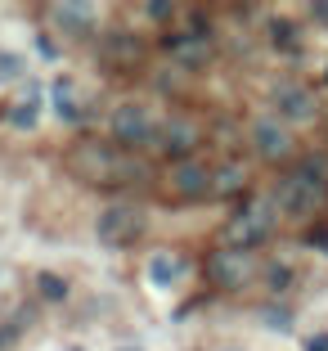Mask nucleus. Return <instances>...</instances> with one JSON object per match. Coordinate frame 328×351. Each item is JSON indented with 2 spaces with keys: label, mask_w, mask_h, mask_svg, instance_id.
I'll use <instances>...</instances> for the list:
<instances>
[{
  "label": "nucleus",
  "mask_w": 328,
  "mask_h": 351,
  "mask_svg": "<svg viewBox=\"0 0 328 351\" xmlns=\"http://www.w3.org/2000/svg\"><path fill=\"white\" fill-rule=\"evenodd\" d=\"M68 171L86 185H131V180H144V162L131 158L126 149L117 145H103V140H81L72 145L68 154Z\"/></svg>",
  "instance_id": "nucleus-1"
},
{
  "label": "nucleus",
  "mask_w": 328,
  "mask_h": 351,
  "mask_svg": "<svg viewBox=\"0 0 328 351\" xmlns=\"http://www.w3.org/2000/svg\"><path fill=\"white\" fill-rule=\"evenodd\" d=\"M279 212L292 221H310L319 207L328 203V158L324 154H310L297 162V171H288L279 180V194H275Z\"/></svg>",
  "instance_id": "nucleus-2"
},
{
  "label": "nucleus",
  "mask_w": 328,
  "mask_h": 351,
  "mask_svg": "<svg viewBox=\"0 0 328 351\" xmlns=\"http://www.w3.org/2000/svg\"><path fill=\"white\" fill-rule=\"evenodd\" d=\"M275 221H279V203L275 198H252V203H243L234 217L225 221V230H220V248L252 252L261 239L275 230Z\"/></svg>",
  "instance_id": "nucleus-3"
},
{
  "label": "nucleus",
  "mask_w": 328,
  "mask_h": 351,
  "mask_svg": "<svg viewBox=\"0 0 328 351\" xmlns=\"http://www.w3.org/2000/svg\"><path fill=\"white\" fill-rule=\"evenodd\" d=\"M144 234V207L140 203H113L103 207L99 221H94V239L103 248H126Z\"/></svg>",
  "instance_id": "nucleus-4"
},
{
  "label": "nucleus",
  "mask_w": 328,
  "mask_h": 351,
  "mask_svg": "<svg viewBox=\"0 0 328 351\" xmlns=\"http://www.w3.org/2000/svg\"><path fill=\"white\" fill-rule=\"evenodd\" d=\"M261 261L257 252H243V248H216L212 257H207V279H212L216 289H247L252 279H257Z\"/></svg>",
  "instance_id": "nucleus-5"
},
{
  "label": "nucleus",
  "mask_w": 328,
  "mask_h": 351,
  "mask_svg": "<svg viewBox=\"0 0 328 351\" xmlns=\"http://www.w3.org/2000/svg\"><path fill=\"white\" fill-rule=\"evenodd\" d=\"M113 145L117 149H149L157 145V135H162V126L153 122V113L144 108V104H122L113 113Z\"/></svg>",
  "instance_id": "nucleus-6"
},
{
  "label": "nucleus",
  "mask_w": 328,
  "mask_h": 351,
  "mask_svg": "<svg viewBox=\"0 0 328 351\" xmlns=\"http://www.w3.org/2000/svg\"><path fill=\"white\" fill-rule=\"evenodd\" d=\"M252 145H257V154L266 158V162L292 158V135H288V126L275 122V117H257V122H252Z\"/></svg>",
  "instance_id": "nucleus-7"
},
{
  "label": "nucleus",
  "mask_w": 328,
  "mask_h": 351,
  "mask_svg": "<svg viewBox=\"0 0 328 351\" xmlns=\"http://www.w3.org/2000/svg\"><path fill=\"white\" fill-rule=\"evenodd\" d=\"M212 180H216V171L207 162H175L171 176H166V185H171L175 198H207L212 194Z\"/></svg>",
  "instance_id": "nucleus-8"
},
{
  "label": "nucleus",
  "mask_w": 328,
  "mask_h": 351,
  "mask_svg": "<svg viewBox=\"0 0 328 351\" xmlns=\"http://www.w3.org/2000/svg\"><path fill=\"white\" fill-rule=\"evenodd\" d=\"M166 54H171L180 68H207L212 63V36L207 32H175V36H166Z\"/></svg>",
  "instance_id": "nucleus-9"
},
{
  "label": "nucleus",
  "mask_w": 328,
  "mask_h": 351,
  "mask_svg": "<svg viewBox=\"0 0 328 351\" xmlns=\"http://www.w3.org/2000/svg\"><path fill=\"white\" fill-rule=\"evenodd\" d=\"M275 108L288 117V122H310V117L319 113L315 95H310L301 82H279L275 86Z\"/></svg>",
  "instance_id": "nucleus-10"
},
{
  "label": "nucleus",
  "mask_w": 328,
  "mask_h": 351,
  "mask_svg": "<svg viewBox=\"0 0 328 351\" xmlns=\"http://www.w3.org/2000/svg\"><path fill=\"white\" fill-rule=\"evenodd\" d=\"M198 140H203V135H198L194 117H171V122H162V135H157V145H162L166 158H185Z\"/></svg>",
  "instance_id": "nucleus-11"
},
{
  "label": "nucleus",
  "mask_w": 328,
  "mask_h": 351,
  "mask_svg": "<svg viewBox=\"0 0 328 351\" xmlns=\"http://www.w3.org/2000/svg\"><path fill=\"white\" fill-rule=\"evenodd\" d=\"M50 19L59 23L63 36H86L94 27V10L90 5H50Z\"/></svg>",
  "instance_id": "nucleus-12"
},
{
  "label": "nucleus",
  "mask_w": 328,
  "mask_h": 351,
  "mask_svg": "<svg viewBox=\"0 0 328 351\" xmlns=\"http://www.w3.org/2000/svg\"><path fill=\"white\" fill-rule=\"evenodd\" d=\"M175 279H185V257L180 252H153L149 257V284L153 289H171Z\"/></svg>",
  "instance_id": "nucleus-13"
},
{
  "label": "nucleus",
  "mask_w": 328,
  "mask_h": 351,
  "mask_svg": "<svg viewBox=\"0 0 328 351\" xmlns=\"http://www.w3.org/2000/svg\"><path fill=\"white\" fill-rule=\"evenodd\" d=\"M50 95H54V113H59L63 122H81V95H77V82H72V77H54Z\"/></svg>",
  "instance_id": "nucleus-14"
},
{
  "label": "nucleus",
  "mask_w": 328,
  "mask_h": 351,
  "mask_svg": "<svg viewBox=\"0 0 328 351\" xmlns=\"http://www.w3.org/2000/svg\"><path fill=\"white\" fill-rule=\"evenodd\" d=\"M247 189V171L238 162H225V167H216V180H212V194L216 198H234Z\"/></svg>",
  "instance_id": "nucleus-15"
},
{
  "label": "nucleus",
  "mask_w": 328,
  "mask_h": 351,
  "mask_svg": "<svg viewBox=\"0 0 328 351\" xmlns=\"http://www.w3.org/2000/svg\"><path fill=\"white\" fill-rule=\"evenodd\" d=\"M99 50H103V59H108V63H122V68H126V63H135V59L144 54L135 36H103Z\"/></svg>",
  "instance_id": "nucleus-16"
},
{
  "label": "nucleus",
  "mask_w": 328,
  "mask_h": 351,
  "mask_svg": "<svg viewBox=\"0 0 328 351\" xmlns=\"http://www.w3.org/2000/svg\"><path fill=\"white\" fill-rule=\"evenodd\" d=\"M36 113H41V90H36V86H27V95H23V99L10 108V122L18 126V131H27V126H36Z\"/></svg>",
  "instance_id": "nucleus-17"
},
{
  "label": "nucleus",
  "mask_w": 328,
  "mask_h": 351,
  "mask_svg": "<svg viewBox=\"0 0 328 351\" xmlns=\"http://www.w3.org/2000/svg\"><path fill=\"white\" fill-rule=\"evenodd\" d=\"M36 293H41L45 302H63L68 298V279L54 275V270H41V275H36Z\"/></svg>",
  "instance_id": "nucleus-18"
},
{
  "label": "nucleus",
  "mask_w": 328,
  "mask_h": 351,
  "mask_svg": "<svg viewBox=\"0 0 328 351\" xmlns=\"http://www.w3.org/2000/svg\"><path fill=\"white\" fill-rule=\"evenodd\" d=\"M14 77H23V59L10 50H0V82H14Z\"/></svg>",
  "instance_id": "nucleus-19"
},
{
  "label": "nucleus",
  "mask_w": 328,
  "mask_h": 351,
  "mask_svg": "<svg viewBox=\"0 0 328 351\" xmlns=\"http://www.w3.org/2000/svg\"><path fill=\"white\" fill-rule=\"evenodd\" d=\"M270 41H275V45H292V41H297V27H292L288 19L270 23Z\"/></svg>",
  "instance_id": "nucleus-20"
},
{
  "label": "nucleus",
  "mask_w": 328,
  "mask_h": 351,
  "mask_svg": "<svg viewBox=\"0 0 328 351\" xmlns=\"http://www.w3.org/2000/svg\"><path fill=\"white\" fill-rule=\"evenodd\" d=\"M261 315H266V324H270V329H279V333H288V329H292V315H288V311L283 306H270V311H261Z\"/></svg>",
  "instance_id": "nucleus-21"
},
{
  "label": "nucleus",
  "mask_w": 328,
  "mask_h": 351,
  "mask_svg": "<svg viewBox=\"0 0 328 351\" xmlns=\"http://www.w3.org/2000/svg\"><path fill=\"white\" fill-rule=\"evenodd\" d=\"M266 275H270V279H266V284H270V289H275V293H283V289H288V284H292V270H288V266H270V270H266Z\"/></svg>",
  "instance_id": "nucleus-22"
},
{
  "label": "nucleus",
  "mask_w": 328,
  "mask_h": 351,
  "mask_svg": "<svg viewBox=\"0 0 328 351\" xmlns=\"http://www.w3.org/2000/svg\"><path fill=\"white\" fill-rule=\"evenodd\" d=\"M149 19H157V23L175 19V5H166V0H153V5H149Z\"/></svg>",
  "instance_id": "nucleus-23"
},
{
  "label": "nucleus",
  "mask_w": 328,
  "mask_h": 351,
  "mask_svg": "<svg viewBox=\"0 0 328 351\" xmlns=\"http://www.w3.org/2000/svg\"><path fill=\"white\" fill-rule=\"evenodd\" d=\"M306 351H328V333H315V338L306 342Z\"/></svg>",
  "instance_id": "nucleus-24"
},
{
  "label": "nucleus",
  "mask_w": 328,
  "mask_h": 351,
  "mask_svg": "<svg viewBox=\"0 0 328 351\" xmlns=\"http://www.w3.org/2000/svg\"><path fill=\"white\" fill-rule=\"evenodd\" d=\"M310 14H315V19H319V23L328 27V0H319V5H310Z\"/></svg>",
  "instance_id": "nucleus-25"
},
{
  "label": "nucleus",
  "mask_w": 328,
  "mask_h": 351,
  "mask_svg": "<svg viewBox=\"0 0 328 351\" xmlns=\"http://www.w3.org/2000/svg\"><path fill=\"white\" fill-rule=\"evenodd\" d=\"M14 338H18V329H0V347H10Z\"/></svg>",
  "instance_id": "nucleus-26"
},
{
  "label": "nucleus",
  "mask_w": 328,
  "mask_h": 351,
  "mask_svg": "<svg viewBox=\"0 0 328 351\" xmlns=\"http://www.w3.org/2000/svg\"><path fill=\"white\" fill-rule=\"evenodd\" d=\"M68 351H81V347H68Z\"/></svg>",
  "instance_id": "nucleus-27"
},
{
  "label": "nucleus",
  "mask_w": 328,
  "mask_h": 351,
  "mask_svg": "<svg viewBox=\"0 0 328 351\" xmlns=\"http://www.w3.org/2000/svg\"><path fill=\"white\" fill-rule=\"evenodd\" d=\"M324 82H328V73H324Z\"/></svg>",
  "instance_id": "nucleus-28"
}]
</instances>
